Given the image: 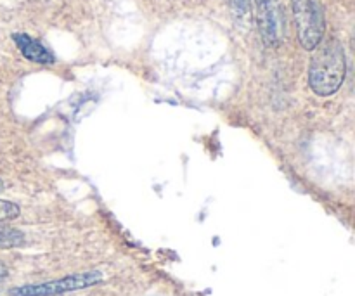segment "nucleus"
Instances as JSON below:
<instances>
[{"label": "nucleus", "instance_id": "obj_1", "mask_svg": "<svg viewBox=\"0 0 355 296\" xmlns=\"http://www.w3.org/2000/svg\"><path fill=\"white\" fill-rule=\"evenodd\" d=\"M312 52L314 55L309 66V85L318 96H333L345 82L347 61L343 45L336 38H329L321 42Z\"/></svg>", "mask_w": 355, "mask_h": 296}, {"label": "nucleus", "instance_id": "obj_2", "mask_svg": "<svg viewBox=\"0 0 355 296\" xmlns=\"http://www.w3.org/2000/svg\"><path fill=\"white\" fill-rule=\"evenodd\" d=\"M297 37L305 51H314L326 33V17L319 0H291Z\"/></svg>", "mask_w": 355, "mask_h": 296}, {"label": "nucleus", "instance_id": "obj_3", "mask_svg": "<svg viewBox=\"0 0 355 296\" xmlns=\"http://www.w3.org/2000/svg\"><path fill=\"white\" fill-rule=\"evenodd\" d=\"M104 276L99 270H89V272L71 274V276L61 277V279L47 281L40 284H24L9 290L10 296H59L71 291L85 290V288L96 286L103 283Z\"/></svg>", "mask_w": 355, "mask_h": 296}, {"label": "nucleus", "instance_id": "obj_4", "mask_svg": "<svg viewBox=\"0 0 355 296\" xmlns=\"http://www.w3.org/2000/svg\"><path fill=\"white\" fill-rule=\"evenodd\" d=\"M255 14L263 44L279 47L286 35V21L279 0H255Z\"/></svg>", "mask_w": 355, "mask_h": 296}, {"label": "nucleus", "instance_id": "obj_5", "mask_svg": "<svg viewBox=\"0 0 355 296\" xmlns=\"http://www.w3.org/2000/svg\"><path fill=\"white\" fill-rule=\"evenodd\" d=\"M12 40L17 45L21 54H23V58H26L28 61L37 62V64H52L55 61L54 54L45 45H42L40 42L30 37V35L14 33Z\"/></svg>", "mask_w": 355, "mask_h": 296}, {"label": "nucleus", "instance_id": "obj_6", "mask_svg": "<svg viewBox=\"0 0 355 296\" xmlns=\"http://www.w3.org/2000/svg\"><path fill=\"white\" fill-rule=\"evenodd\" d=\"M21 245H24L23 232L12 227L0 229V248H17Z\"/></svg>", "mask_w": 355, "mask_h": 296}, {"label": "nucleus", "instance_id": "obj_7", "mask_svg": "<svg viewBox=\"0 0 355 296\" xmlns=\"http://www.w3.org/2000/svg\"><path fill=\"white\" fill-rule=\"evenodd\" d=\"M231 7L236 19L248 23L250 14H252V0H231Z\"/></svg>", "mask_w": 355, "mask_h": 296}, {"label": "nucleus", "instance_id": "obj_8", "mask_svg": "<svg viewBox=\"0 0 355 296\" xmlns=\"http://www.w3.org/2000/svg\"><path fill=\"white\" fill-rule=\"evenodd\" d=\"M21 215V208L16 203L0 200V222H10Z\"/></svg>", "mask_w": 355, "mask_h": 296}, {"label": "nucleus", "instance_id": "obj_9", "mask_svg": "<svg viewBox=\"0 0 355 296\" xmlns=\"http://www.w3.org/2000/svg\"><path fill=\"white\" fill-rule=\"evenodd\" d=\"M7 276H9V270H7V267L0 262V283H2Z\"/></svg>", "mask_w": 355, "mask_h": 296}, {"label": "nucleus", "instance_id": "obj_10", "mask_svg": "<svg viewBox=\"0 0 355 296\" xmlns=\"http://www.w3.org/2000/svg\"><path fill=\"white\" fill-rule=\"evenodd\" d=\"M3 187H6V186H3V182H2V180H0V193H2V191H3Z\"/></svg>", "mask_w": 355, "mask_h": 296}]
</instances>
